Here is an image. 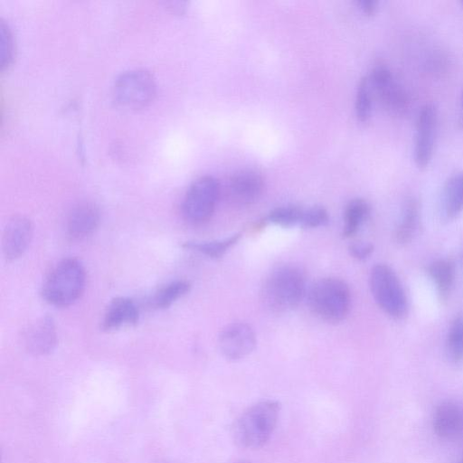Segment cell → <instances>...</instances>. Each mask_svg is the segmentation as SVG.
<instances>
[{"label":"cell","mask_w":463,"mask_h":463,"mask_svg":"<svg viewBox=\"0 0 463 463\" xmlns=\"http://www.w3.org/2000/svg\"><path fill=\"white\" fill-rule=\"evenodd\" d=\"M279 411L280 403L275 400H263L247 408L232 425L234 442L247 449L265 446L276 429Z\"/></svg>","instance_id":"6da1fadb"},{"label":"cell","mask_w":463,"mask_h":463,"mask_svg":"<svg viewBox=\"0 0 463 463\" xmlns=\"http://www.w3.org/2000/svg\"><path fill=\"white\" fill-rule=\"evenodd\" d=\"M306 291V276L298 266L286 264L274 269L260 290L264 307L272 313L283 314L298 306Z\"/></svg>","instance_id":"7a4b0ae2"},{"label":"cell","mask_w":463,"mask_h":463,"mask_svg":"<svg viewBox=\"0 0 463 463\" xmlns=\"http://www.w3.org/2000/svg\"><path fill=\"white\" fill-rule=\"evenodd\" d=\"M307 304L313 314L321 320L330 324L340 323L350 310V289L340 279H319L308 289Z\"/></svg>","instance_id":"3957f363"},{"label":"cell","mask_w":463,"mask_h":463,"mask_svg":"<svg viewBox=\"0 0 463 463\" xmlns=\"http://www.w3.org/2000/svg\"><path fill=\"white\" fill-rule=\"evenodd\" d=\"M86 275L81 263L75 259L59 262L46 277L42 296L55 307H67L74 303L82 294Z\"/></svg>","instance_id":"277c9868"},{"label":"cell","mask_w":463,"mask_h":463,"mask_svg":"<svg viewBox=\"0 0 463 463\" xmlns=\"http://www.w3.org/2000/svg\"><path fill=\"white\" fill-rule=\"evenodd\" d=\"M370 288L380 308L393 318H402L408 310L407 298L394 271L384 264L375 265L370 274Z\"/></svg>","instance_id":"5b68a950"},{"label":"cell","mask_w":463,"mask_h":463,"mask_svg":"<svg viewBox=\"0 0 463 463\" xmlns=\"http://www.w3.org/2000/svg\"><path fill=\"white\" fill-rule=\"evenodd\" d=\"M156 85L146 70L132 69L121 73L115 80L112 94L115 101L127 109H141L155 98Z\"/></svg>","instance_id":"8992f818"},{"label":"cell","mask_w":463,"mask_h":463,"mask_svg":"<svg viewBox=\"0 0 463 463\" xmlns=\"http://www.w3.org/2000/svg\"><path fill=\"white\" fill-rule=\"evenodd\" d=\"M220 193V184L215 177L203 175L194 180L183 200L184 217L196 224L208 221L215 210Z\"/></svg>","instance_id":"52a82bcc"},{"label":"cell","mask_w":463,"mask_h":463,"mask_svg":"<svg viewBox=\"0 0 463 463\" xmlns=\"http://www.w3.org/2000/svg\"><path fill=\"white\" fill-rule=\"evenodd\" d=\"M438 124V112L434 104L426 103L419 110L414 140V162L422 169L431 161Z\"/></svg>","instance_id":"ba28073f"},{"label":"cell","mask_w":463,"mask_h":463,"mask_svg":"<svg viewBox=\"0 0 463 463\" xmlns=\"http://www.w3.org/2000/svg\"><path fill=\"white\" fill-rule=\"evenodd\" d=\"M368 78L373 92H375L386 109L393 114L404 113L409 105L408 95L388 67L375 66Z\"/></svg>","instance_id":"9c48e42d"},{"label":"cell","mask_w":463,"mask_h":463,"mask_svg":"<svg viewBox=\"0 0 463 463\" xmlns=\"http://www.w3.org/2000/svg\"><path fill=\"white\" fill-rule=\"evenodd\" d=\"M252 327L243 322L227 325L218 337L219 349L228 360L237 361L248 356L256 346Z\"/></svg>","instance_id":"30bf717a"},{"label":"cell","mask_w":463,"mask_h":463,"mask_svg":"<svg viewBox=\"0 0 463 463\" xmlns=\"http://www.w3.org/2000/svg\"><path fill=\"white\" fill-rule=\"evenodd\" d=\"M264 186V178L260 173L253 169H244L230 177L225 192L232 203L247 206L258 201Z\"/></svg>","instance_id":"8fae6325"},{"label":"cell","mask_w":463,"mask_h":463,"mask_svg":"<svg viewBox=\"0 0 463 463\" xmlns=\"http://www.w3.org/2000/svg\"><path fill=\"white\" fill-rule=\"evenodd\" d=\"M33 236V225L24 216H14L6 224L3 233V252L7 260L19 258L28 247Z\"/></svg>","instance_id":"7c38bea8"},{"label":"cell","mask_w":463,"mask_h":463,"mask_svg":"<svg viewBox=\"0 0 463 463\" xmlns=\"http://www.w3.org/2000/svg\"><path fill=\"white\" fill-rule=\"evenodd\" d=\"M24 342L26 350L35 355L49 354L56 345L57 334L49 316L38 318L25 330Z\"/></svg>","instance_id":"4fadbf2b"},{"label":"cell","mask_w":463,"mask_h":463,"mask_svg":"<svg viewBox=\"0 0 463 463\" xmlns=\"http://www.w3.org/2000/svg\"><path fill=\"white\" fill-rule=\"evenodd\" d=\"M99 219V211L93 203H80L68 216V234L75 240L86 238L97 229Z\"/></svg>","instance_id":"5bb4252c"},{"label":"cell","mask_w":463,"mask_h":463,"mask_svg":"<svg viewBox=\"0 0 463 463\" xmlns=\"http://www.w3.org/2000/svg\"><path fill=\"white\" fill-rule=\"evenodd\" d=\"M138 309L135 302L126 297L112 299L102 319V329L112 331L123 326H134L138 321Z\"/></svg>","instance_id":"9a60e30c"},{"label":"cell","mask_w":463,"mask_h":463,"mask_svg":"<svg viewBox=\"0 0 463 463\" xmlns=\"http://www.w3.org/2000/svg\"><path fill=\"white\" fill-rule=\"evenodd\" d=\"M434 430L441 438H452L458 434L463 427L461 410L452 402L440 404L434 415Z\"/></svg>","instance_id":"2e32d148"},{"label":"cell","mask_w":463,"mask_h":463,"mask_svg":"<svg viewBox=\"0 0 463 463\" xmlns=\"http://www.w3.org/2000/svg\"><path fill=\"white\" fill-rule=\"evenodd\" d=\"M463 209V171L446 181L442 194V210L448 219L455 218Z\"/></svg>","instance_id":"e0dca14e"},{"label":"cell","mask_w":463,"mask_h":463,"mask_svg":"<svg viewBox=\"0 0 463 463\" xmlns=\"http://www.w3.org/2000/svg\"><path fill=\"white\" fill-rule=\"evenodd\" d=\"M369 213L370 205L365 200L362 198L351 200L345 209L342 236L344 238L353 237L367 219Z\"/></svg>","instance_id":"ac0fdd59"},{"label":"cell","mask_w":463,"mask_h":463,"mask_svg":"<svg viewBox=\"0 0 463 463\" xmlns=\"http://www.w3.org/2000/svg\"><path fill=\"white\" fill-rule=\"evenodd\" d=\"M429 274L437 287L440 298L446 299L454 281V263L447 259L436 260L429 267Z\"/></svg>","instance_id":"d6986e66"},{"label":"cell","mask_w":463,"mask_h":463,"mask_svg":"<svg viewBox=\"0 0 463 463\" xmlns=\"http://www.w3.org/2000/svg\"><path fill=\"white\" fill-rule=\"evenodd\" d=\"M241 233H235L222 240L212 241H187L184 243L185 249L200 252L212 259L222 257L225 252L238 242Z\"/></svg>","instance_id":"ffe728a7"},{"label":"cell","mask_w":463,"mask_h":463,"mask_svg":"<svg viewBox=\"0 0 463 463\" xmlns=\"http://www.w3.org/2000/svg\"><path fill=\"white\" fill-rule=\"evenodd\" d=\"M191 285L186 280L173 281L161 288L152 298L155 308L164 309L169 307L174 302L189 292Z\"/></svg>","instance_id":"44dd1931"},{"label":"cell","mask_w":463,"mask_h":463,"mask_svg":"<svg viewBox=\"0 0 463 463\" xmlns=\"http://www.w3.org/2000/svg\"><path fill=\"white\" fill-rule=\"evenodd\" d=\"M418 204L415 200L406 202L402 220L396 230L395 237L399 243H407L415 233L418 224Z\"/></svg>","instance_id":"7402d4cb"},{"label":"cell","mask_w":463,"mask_h":463,"mask_svg":"<svg viewBox=\"0 0 463 463\" xmlns=\"http://www.w3.org/2000/svg\"><path fill=\"white\" fill-rule=\"evenodd\" d=\"M373 90L368 76L360 79L355 97V115L360 122H366L372 115Z\"/></svg>","instance_id":"603a6c76"},{"label":"cell","mask_w":463,"mask_h":463,"mask_svg":"<svg viewBox=\"0 0 463 463\" xmlns=\"http://www.w3.org/2000/svg\"><path fill=\"white\" fill-rule=\"evenodd\" d=\"M304 209L297 205L279 206L269 213L268 221L283 228L300 225Z\"/></svg>","instance_id":"cb8c5ba5"},{"label":"cell","mask_w":463,"mask_h":463,"mask_svg":"<svg viewBox=\"0 0 463 463\" xmlns=\"http://www.w3.org/2000/svg\"><path fill=\"white\" fill-rule=\"evenodd\" d=\"M446 351L448 356L454 362L463 358V315L457 317L449 327Z\"/></svg>","instance_id":"d4e9b609"},{"label":"cell","mask_w":463,"mask_h":463,"mask_svg":"<svg viewBox=\"0 0 463 463\" xmlns=\"http://www.w3.org/2000/svg\"><path fill=\"white\" fill-rule=\"evenodd\" d=\"M329 221L327 211L322 206H312L304 209L300 226L306 229L325 226Z\"/></svg>","instance_id":"484cf974"},{"label":"cell","mask_w":463,"mask_h":463,"mask_svg":"<svg viewBox=\"0 0 463 463\" xmlns=\"http://www.w3.org/2000/svg\"><path fill=\"white\" fill-rule=\"evenodd\" d=\"M14 56V41L10 29L3 22L0 24V66L7 67Z\"/></svg>","instance_id":"4316f807"},{"label":"cell","mask_w":463,"mask_h":463,"mask_svg":"<svg viewBox=\"0 0 463 463\" xmlns=\"http://www.w3.org/2000/svg\"><path fill=\"white\" fill-rule=\"evenodd\" d=\"M373 246L368 242H355L349 246L350 255L357 260H364L371 255Z\"/></svg>","instance_id":"83f0119b"},{"label":"cell","mask_w":463,"mask_h":463,"mask_svg":"<svg viewBox=\"0 0 463 463\" xmlns=\"http://www.w3.org/2000/svg\"><path fill=\"white\" fill-rule=\"evenodd\" d=\"M361 10L367 15H373L378 8V1L376 0H359L357 1Z\"/></svg>","instance_id":"f1b7e54d"},{"label":"cell","mask_w":463,"mask_h":463,"mask_svg":"<svg viewBox=\"0 0 463 463\" xmlns=\"http://www.w3.org/2000/svg\"><path fill=\"white\" fill-rule=\"evenodd\" d=\"M233 463H252V462L248 461V460H239V461H236V462H233Z\"/></svg>","instance_id":"f546056e"},{"label":"cell","mask_w":463,"mask_h":463,"mask_svg":"<svg viewBox=\"0 0 463 463\" xmlns=\"http://www.w3.org/2000/svg\"><path fill=\"white\" fill-rule=\"evenodd\" d=\"M460 102H461V106L463 107V91H462L461 96H460Z\"/></svg>","instance_id":"4dcf8cb0"},{"label":"cell","mask_w":463,"mask_h":463,"mask_svg":"<svg viewBox=\"0 0 463 463\" xmlns=\"http://www.w3.org/2000/svg\"><path fill=\"white\" fill-rule=\"evenodd\" d=\"M462 4H463V2H462Z\"/></svg>","instance_id":"1f68e13d"},{"label":"cell","mask_w":463,"mask_h":463,"mask_svg":"<svg viewBox=\"0 0 463 463\" xmlns=\"http://www.w3.org/2000/svg\"><path fill=\"white\" fill-rule=\"evenodd\" d=\"M462 463H463V461H462Z\"/></svg>","instance_id":"d6a6232c"}]
</instances>
